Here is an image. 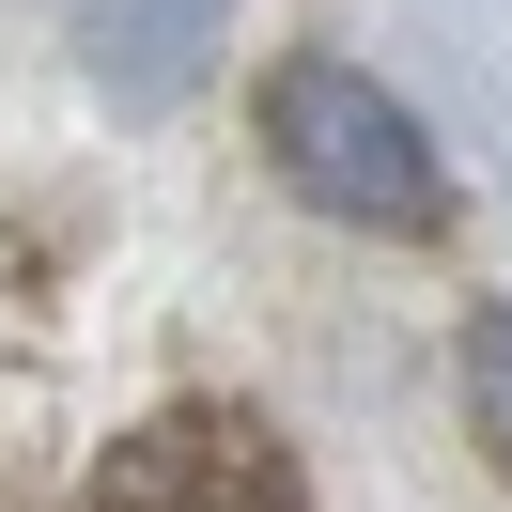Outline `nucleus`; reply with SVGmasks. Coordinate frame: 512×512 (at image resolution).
<instances>
[{"label": "nucleus", "instance_id": "obj_1", "mask_svg": "<svg viewBox=\"0 0 512 512\" xmlns=\"http://www.w3.org/2000/svg\"><path fill=\"white\" fill-rule=\"evenodd\" d=\"M264 171H280L311 218H357V233H435L450 218L419 125L342 63V47H295V63L264 78Z\"/></svg>", "mask_w": 512, "mask_h": 512}, {"label": "nucleus", "instance_id": "obj_2", "mask_svg": "<svg viewBox=\"0 0 512 512\" xmlns=\"http://www.w3.org/2000/svg\"><path fill=\"white\" fill-rule=\"evenodd\" d=\"M78 512H311V497H295V450L249 404H171L94 466Z\"/></svg>", "mask_w": 512, "mask_h": 512}, {"label": "nucleus", "instance_id": "obj_4", "mask_svg": "<svg viewBox=\"0 0 512 512\" xmlns=\"http://www.w3.org/2000/svg\"><path fill=\"white\" fill-rule=\"evenodd\" d=\"M466 419H481V450L512 466V311H466Z\"/></svg>", "mask_w": 512, "mask_h": 512}, {"label": "nucleus", "instance_id": "obj_3", "mask_svg": "<svg viewBox=\"0 0 512 512\" xmlns=\"http://www.w3.org/2000/svg\"><path fill=\"white\" fill-rule=\"evenodd\" d=\"M78 32H94V78H109V94L156 109L171 78L218 47V0H78Z\"/></svg>", "mask_w": 512, "mask_h": 512}]
</instances>
